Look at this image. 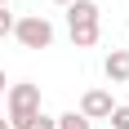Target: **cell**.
<instances>
[{
  "mask_svg": "<svg viewBox=\"0 0 129 129\" xmlns=\"http://www.w3.org/2000/svg\"><path fill=\"white\" fill-rule=\"evenodd\" d=\"M111 107H116L111 103V89H85L80 93V116L85 120H107Z\"/></svg>",
  "mask_w": 129,
  "mask_h": 129,
  "instance_id": "obj_3",
  "label": "cell"
},
{
  "mask_svg": "<svg viewBox=\"0 0 129 129\" xmlns=\"http://www.w3.org/2000/svg\"><path fill=\"white\" fill-rule=\"evenodd\" d=\"M0 129H9V120H5V116H0Z\"/></svg>",
  "mask_w": 129,
  "mask_h": 129,
  "instance_id": "obj_13",
  "label": "cell"
},
{
  "mask_svg": "<svg viewBox=\"0 0 129 129\" xmlns=\"http://www.w3.org/2000/svg\"><path fill=\"white\" fill-rule=\"evenodd\" d=\"M58 120V129H93V120H85L80 111H62V116H53Z\"/></svg>",
  "mask_w": 129,
  "mask_h": 129,
  "instance_id": "obj_7",
  "label": "cell"
},
{
  "mask_svg": "<svg viewBox=\"0 0 129 129\" xmlns=\"http://www.w3.org/2000/svg\"><path fill=\"white\" fill-rule=\"evenodd\" d=\"M27 129H58V120H53L49 111H36V116L27 120Z\"/></svg>",
  "mask_w": 129,
  "mask_h": 129,
  "instance_id": "obj_9",
  "label": "cell"
},
{
  "mask_svg": "<svg viewBox=\"0 0 129 129\" xmlns=\"http://www.w3.org/2000/svg\"><path fill=\"white\" fill-rule=\"evenodd\" d=\"M76 22H103L98 0H71L67 5V27H76Z\"/></svg>",
  "mask_w": 129,
  "mask_h": 129,
  "instance_id": "obj_5",
  "label": "cell"
},
{
  "mask_svg": "<svg viewBox=\"0 0 129 129\" xmlns=\"http://www.w3.org/2000/svg\"><path fill=\"white\" fill-rule=\"evenodd\" d=\"M67 36H71L76 49H93L103 40V22H76V27H67Z\"/></svg>",
  "mask_w": 129,
  "mask_h": 129,
  "instance_id": "obj_6",
  "label": "cell"
},
{
  "mask_svg": "<svg viewBox=\"0 0 129 129\" xmlns=\"http://www.w3.org/2000/svg\"><path fill=\"white\" fill-rule=\"evenodd\" d=\"M13 40L22 49H49L53 45V22L45 13H22V18H13Z\"/></svg>",
  "mask_w": 129,
  "mask_h": 129,
  "instance_id": "obj_2",
  "label": "cell"
},
{
  "mask_svg": "<svg viewBox=\"0 0 129 129\" xmlns=\"http://www.w3.org/2000/svg\"><path fill=\"white\" fill-rule=\"evenodd\" d=\"M103 76L111 80V85H125L129 80V49H111L103 58Z\"/></svg>",
  "mask_w": 129,
  "mask_h": 129,
  "instance_id": "obj_4",
  "label": "cell"
},
{
  "mask_svg": "<svg viewBox=\"0 0 129 129\" xmlns=\"http://www.w3.org/2000/svg\"><path fill=\"white\" fill-rule=\"evenodd\" d=\"M5 89H9V85H5V67H0V98H5Z\"/></svg>",
  "mask_w": 129,
  "mask_h": 129,
  "instance_id": "obj_11",
  "label": "cell"
},
{
  "mask_svg": "<svg viewBox=\"0 0 129 129\" xmlns=\"http://www.w3.org/2000/svg\"><path fill=\"white\" fill-rule=\"evenodd\" d=\"M36 111H45L40 107V85L18 80V85L5 89V120H9V129H27V120L36 116Z\"/></svg>",
  "mask_w": 129,
  "mask_h": 129,
  "instance_id": "obj_1",
  "label": "cell"
},
{
  "mask_svg": "<svg viewBox=\"0 0 129 129\" xmlns=\"http://www.w3.org/2000/svg\"><path fill=\"white\" fill-rule=\"evenodd\" d=\"M5 36H13V13H9V5H0V40Z\"/></svg>",
  "mask_w": 129,
  "mask_h": 129,
  "instance_id": "obj_10",
  "label": "cell"
},
{
  "mask_svg": "<svg viewBox=\"0 0 129 129\" xmlns=\"http://www.w3.org/2000/svg\"><path fill=\"white\" fill-rule=\"evenodd\" d=\"M53 5H62V9H67V5H71V0H53Z\"/></svg>",
  "mask_w": 129,
  "mask_h": 129,
  "instance_id": "obj_12",
  "label": "cell"
},
{
  "mask_svg": "<svg viewBox=\"0 0 129 129\" xmlns=\"http://www.w3.org/2000/svg\"><path fill=\"white\" fill-rule=\"evenodd\" d=\"M0 5H9V0H0Z\"/></svg>",
  "mask_w": 129,
  "mask_h": 129,
  "instance_id": "obj_14",
  "label": "cell"
},
{
  "mask_svg": "<svg viewBox=\"0 0 129 129\" xmlns=\"http://www.w3.org/2000/svg\"><path fill=\"white\" fill-rule=\"evenodd\" d=\"M107 120H111V125H107V129H129V103H116V107H111V116H107Z\"/></svg>",
  "mask_w": 129,
  "mask_h": 129,
  "instance_id": "obj_8",
  "label": "cell"
}]
</instances>
